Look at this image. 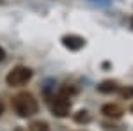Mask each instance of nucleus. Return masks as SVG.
Segmentation results:
<instances>
[{"label": "nucleus", "mask_w": 133, "mask_h": 131, "mask_svg": "<svg viewBox=\"0 0 133 131\" xmlns=\"http://www.w3.org/2000/svg\"><path fill=\"white\" fill-rule=\"evenodd\" d=\"M48 122L44 121H34L30 122V126H29V131H48Z\"/></svg>", "instance_id": "obj_7"}, {"label": "nucleus", "mask_w": 133, "mask_h": 131, "mask_svg": "<svg viewBox=\"0 0 133 131\" xmlns=\"http://www.w3.org/2000/svg\"><path fill=\"white\" fill-rule=\"evenodd\" d=\"M32 78V69L25 67V66H16L12 71H9V74L5 76V81L11 87H21Z\"/></svg>", "instance_id": "obj_2"}, {"label": "nucleus", "mask_w": 133, "mask_h": 131, "mask_svg": "<svg viewBox=\"0 0 133 131\" xmlns=\"http://www.w3.org/2000/svg\"><path fill=\"white\" fill-rule=\"evenodd\" d=\"M51 112L57 117H68L69 112H71V101H69V98L64 96V94H59L55 99L51 101Z\"/></svg>", "instance_id": "obj_3"}, {"label": "nucleus", "mask_w": 133, "mask_h": 131, "mask_svg": "<svg viewBox=\"0 0 133 131\" xmlns=\"http://www.w3.org/2000/svg\"><path fill=\"white\" fill-rule=\"evenodd\" d=\"M131 112H133V106H131Z\"/></svg>", "instance_id": "obj_14"}, {"label": "nucleus", "mask_w": 133, "mask_h": 131, "mask_svg": "<svg viewBox=\"0 0 133 131\" xmlns=\"http://www.w3.org/2000/svg\"><path fill=\"white\" fill-rule=\"evenodd\" d=\"M131 29H133V18H131Z\"/></svg>", "instance_id": "obj_12"}, {"label": "nucleus", "mask_w": 133, "mask_h": 131, "mask_svg": "<svg viewBox=\"0 0 133 131\" xmlns=\"http://www.w3.org/2000/svg\"><path fill=\"white\" fill-rule=\"evenodd\" d=\"M0 4H4V0H0Z\"/></svg>", "instance_id": "obj_13"}, {"label": "nucleus", "mask_w": 133, "mask_h": 131, "mask_svg": "<svg viewBox=\"0 0 133 131\" xmlns=\"http://www.w3.org/2000/svg\"><path fill=\"white\" fill-rule=\"evenodd\" d=\"M98 91L103 92V94H112V92L119 91V87H117V83H115V81L105 80V81H101V83L98 85Z\"/></svg>", "instance_id": "obj_6"}, {"label": "nucleus", "mask_w": 133, "mask_h": 131, "mask_svg": "<svg viewBox=\"0 0 133 131\" xmlns=\"http://www.w3.org/2000/svg\"><path fill=\"white\" fill-rule=\"evenodd\" d=\"M75 121H76V122H89V121H91V117H89V113H87L85 110H80L76 115H75Z\"/></svg>", "instance_id": "obj_8"}, {"label": "nucleus", "mask_w": 133, "mask_h": 131, "mask_svg": "<svg viewBox=\"0 0 133 131\" xmlns=\"http://www.w3.org/2000/svg\"><path fill=\"white\" fill-rule=\"evenodd\" d=\"M4 59H5V51H4V48H2V46H0V62L4 60Z\"/></svg>", "instance_id": "obj_10"}, {"label": "nucleus", "mask_w": 133, "mask_h": 131, "mask_svg": "<svg viewBox=\"0 0 133 131\" xmlns=\"http://www.w3.org/2000/svg\"><path fill=\"white\" fill-rule=\"evenodd\" d=\"M2 113H4V103H2V99H0V117H2Z\"/></svg>", "instance_id": "obj_11"}, {"label": "nucleus", "mask_w": 133, "mask_h": 131, "mask_svg": "<svg viewBox=\"0 0 133 131\" xmlns=\"http://www.w3.org/2000/svg\"><path fill=\"white\" fill-rule=\"evenodd\" d=\"M11 105H12V110L16 112L20 117H30L34 113H37V99L32 96L30 92H18L12 99H11Z\"/></svg>", "instance_id": "obj_1"}, {"label": "nucleus", "mask_w": 133, "mask_h": 131, "mask_svg": "<svg viewBox=\"0 0 133 131\" xmlns=\"http://www.w3.org/2000/svg\"><path fill=\"white\" fill-rule=\"evenodd\" d=\"M62 43H64V46L69 48V50H80L83 44H85V41H83L82 37H78V36H64V37H62Z\"/></svg>", "instance_id": "obj_5"}, {"label": "nucleus", "mask_w": 133, "mask_h": 131, "mask_svg": "<svg viewBox=\"0 0 133 131\" xmlns=\"http://www.w3.org/2000/svg\"><path fill=\"white\" fill-rule=\"evenodd\" d=\"M121 98H124V99H130V98H133V89L131 87H126V89H121Z\"/></svg>", "instance_id": "obj_9"}, {"label": "nucleus", "mask_w": 133, "mask_h": 131, "mask_svg": "<svg viewBox=\"0 0 133 131\" xmlns=\"http://www.w3.org/2000/svg\"><path fill=\"white\" fill-rule=\"evenodd\" d=\"M101 113L105 117H110V119H119L123 115V108L115 103H108V105H103Z\"/></svg>", "instance_id": "obj_4"}]
</instances>
